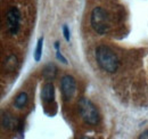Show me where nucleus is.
Instances as JSON below:
<instances>
[{
	"mask_svg": "<svg viewBox=\"0 0 148 139\" xmlns=\"http://www.w3.org/2000/svg\"><path fill=\"white\" fill-rule=\"evenodd\" d=\"M56 73H57V67L54 64H48L43 70V76L47 80H53L56 76Z\"/></svg>",
	"mask_w": 148,
	"mask_h": 139,
	"instance_id": "obj_8",
	"label": "nucleus"
},
{
	"mask_svg": "<svg viewBox=\"0 0 148 139\" xmlns=\"http://www.w3.org/2000/svg\"><path fill=\"white\" fill-rule=\"evenodd\" d=\"M96 61L101 69L108 73H114L119 69V59L107 46H98L96 48Z\"/></svg>",
	"mask_w": 148,
	"mask_h": 139,
	"instance_id": "obj_1",
	"label": "nucleus"
},
{
	"mask_svg": "<svg viewBox=\"0 0 148 139\" xmlns=\"http://www.w3.org/2000/svg\"><path fill=\"white\" fill-rule=\"evenodd\" d=\"M7 22H8V26H9V31L12 34H16L19 30V25H21V12L18 8L13 7L8 14H7Z\"/></svg>",
	"mask_w": 148,
	"mask_h": 139,
	"instance_id": "obj_5",
	"label": "nucleus"
},
{
	"mask_svg": "<svg viewBox=\"0 0 148 139\" xmlns=\"http://www.w3.org/2000/svg\"><path fill=\"white\" fill-rule=\"evenodd\" d=\"M140 139H148V130H146V131H144L141 135H140V137H139Z\"/></svg>",
	"mask_w": 148,
	"mask_h": 139,
	"instance_id": "obj_14",
	"label": "nucleus"
},
{
	"mask_svg": "<svg viewBox=\"0 0 148 139\" xmlns=\"http://www.w3.org/2000/svg\"><path fill=\"white\" fill-rule=\"evenodd\" d=\"M79 111L84 122L89 124H97L100 120L97 107L88 98H81L79 100Z\"/></svg>",
	"mask_w": 148,
	"mask_h": 139,
	"instance_id": "obj_2",
	"label": "nucleus"
},
{
	"mask_svg": "<svg viewBox=\"0 0 148 139\" xmlns=\"http://www.w3.org/2000/svg\"><path fill=\"white\" fill-rule=\"evenodd\" d=\"M16 124H17V121L10 114H7V113L3 114V116H2V125H3V128L13 129V128L16 127Z\"/></svg>",
	"mask_w": 148,
	"mask_h": 139,
	"instance_id": "obj_7",
	"label": "nucleus"
},
{
	"mask_svg": "<svg viewBox=\"0 0 148 139\" xmlns=\"http://www.w3.org/2000/svg\"><path fill=\"white\" fill-rule=\"evenodd\" d=\"M55 97V89L53 83L48 82L42 87V91H41V98L45 103H51L54 100Z\"/></svg>",
	"mask_w": 148,
	"mask_h": 139,
	"instance_id": "obj_6",
	"label": "nucleus"
},
{
	"mask_svg": "<svg viewBox=\"0 0 148 139\" xmlns=\"http://www.w3.org/2000/svg\"><path fill=\"white\" fill-rule=\"evenodd\" d=\"M27 103V95L26 92H21L17 95V97L15 98V102H14V105L16 108H23Z\"/></svg>",
	"mask_w": 148,
	"mask_h": 139,
	"instance_id": "obj_9",
	"label": "nucleus"
},
{
	"mask_svg": "<svg viewBox=\"0 0 148 139\" xmlns=\"http://www.w3.org/2000/svg\"><path fill=\"white\" fill-rule=\"evenodd\" d=\"M55 48H56V57H57V59H59V61H62L64 64H66V63H67V62H66V58H64V57L62 56L60 50H59V43H58V42H55Z\"/></svg>",
	"mask_w": 148,
	"mask_h": 139,
	"instance_id": "obj_12",
	"label": "nucleus"
},
{
	"mask_svg": "<svg viewBox=\"0 0 148 139\" xmlns=\"http://www.w3.org/2000/svg\"><path fill=\"white\" fill-rule=\"evenodd\" d=\"M42 47H43V38L41 36L38 40L37 48H36V52H34V61L36 62H40V59L42 57Z\"/></svg>",
	"mask_w": 148,
	"mask_h": 139,
	"instance_id": "obj_10",
	"label": "nucleus"
},
{
	"mask_svg": "<svg viewBox=\"0 0 148 139\" xmlns=\"http://www.w3.org/2000/svg\"><path fill=\"white\" fill-rule=\"evenodd\" d=\"M63 33H64V38L67 42H70V39H71V35H70V30L67 28V25H63Z\"/></svg>",
	"mask_w": 148,
	"mask_h": 139,
	"instance_id": "obj_13",
	"label": "nucleus"
},
{
	"mask_svg": "<svg viewBox=\"0 0 148 139\" xmlns=\"http://www.w3.org/2000/svg\"><path fill=\"white\" fill-rule=\"evenodd\" d=\"M16 64H17V59L15 56H10L7 61H6V67L9 70V71H13V70L16 67Z\"/></svg>",
	"mask_w": 148,
	"mask_h": 139,
	"instance_id": "obj_11",
	"label": "nucleus"
},
{
	"mask_svg": "<svg viewBox=\"0 0 148 139\" xmlns=\"http://www.w3.org/2000/svg\"><path fill=\"white\" fill-rule=\"evenodd\" d=\"M60 88H62V92H63V96L66 100L71 99L75 95V91H76V82H75V79L71 75H65L62 78V81H60Z\"/></svg>",
	"mask_w": 148,
	"mask_h": 139,
	"instance_id": "obj_4",
	"label": "nucleus"
},
{
	"mask_svg": "<svg viewBox=\"0 0 148 139\" xmlns=\"http://www.w3.org/2000/svg\"><path fill=\"white\" fill-rule=\"evenodd\" d=\"M91 26L98 34H106L110 31L108 15L101 7H96L92 10Z\"/></svg>",
	"mask_w": 148,
	"mask_h": 139,
	"instance_id": "obj_3",
	"label": "nucleus"
}]
</instances>
